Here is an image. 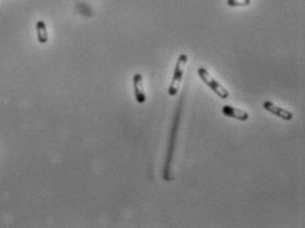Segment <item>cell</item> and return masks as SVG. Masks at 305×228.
Wrapping results in <instances>:
<instances>
[{
  "label": "cell",
  "instance_id": "1",
  "mask_svg": "<svg viewBox=\"0 0 305 228\" xmlns=\"http://www.w3.org/2000/svg\"><path fill=\"white\" fill-rule=\"evenodd\" d=\"M183 98H180L179 106H178V110L175 112L174 117V124H173V128H171V135H170V144H169V153H167V157H166L165 167H163V179L166 182H170L173 180V177H171V162H173V157H174V150H175V142H177V135H178V128H179L180 124V114H182V105H183Z\"/></svg>",
  "mask_w": 305,
  "mask_h": 228
},
{
  "label": "cell",
  "instance_id": "2",
  "mask_svg": "<svg viewBox=\"0 0 305 228\" xmlns=\"http://www.w3.org/2000/svg\"><path fill=\"white\" fill-rule=\"evenodd\" d=\"M187 55L182 53L179 55L178 60H177V64H175L174 73H173V80H171V84L169 86V96L170 97H175L178 90H179L180 82L183 80V75H185V68L187 65Z\"/></svg>",
  "mask_w": 305,
  "mask_h": 228
},
{
  "label": "cell",
  "instance_id": "7",
  "mask_svg": "<svg viewBox=\"0 0 305 228\" xmlns=\"http://www.w3.org/2000/svg\"><path fill=\"white\" fill-rule=\"evenodd\" d=\"M36 32H37V41L40 44H47V41H48V31H47V24L43 20H39L36 23Z\"/></svg>",
  "mask_w": 305,
  "mask_h": 228
},
{
  "label": "cell",
  "instance_id": "4",
  "mask_svg": "<svg viewBox=\"0 0 305 228\" xmlns=\"http://www.w3.org/2000/svg\"><path fill=\"white\" fill-rule=\"evenodd\" d=\"M263 108H264L267 112L275 114L276 117L284 119V121H290V119H293V113H292V112H289V110L287 109H283V108L277 106V105H275L273 102H271V101H264V102H263Z\"/></svg>",
  "mask_w": 305,
  "mask_h": 228
},
{
  "label": "cell",
  "instance_id": "6",
  "mask_svg": "<svg viewBox=\"0 0 305 228\" xmlns=\"http://www.w3.org/2000/svg\"><path fill=\"white\" fill-rule=\"evenodd\" d=\"M222 113L225 114V117H230V118L239 119V121H247L248 119V113L241 109H236L234 106H230V105H225L222 108Z\"/></svg>",
  "mask_w": 305,
  "mask_h": 228
},
{
  "label": "cell",
  "instance_id": "3",
  "mask_svg": "<svg viewBox=\"0 0 305 228\" xmlns=\"http://www.w3.org/2000/svg\"><path fill=\"white\" fill-rule=\"evenodd\" d=\"M198 75H199L200 80H202V81H203V82H205L216 96H219V98L223 99L228 98V96H230L228 90L225 89V88H223V85H220L216 80L212 79L210 73L207 72V69H205V68H199V69H198Z\"/></svg>",
  "mask_w": 305,
  "mask_h": 228
},
{
  "label": "cell",
  "instance_id": "5",
  "mask_svg": "<svg viewBox=\"0 0 305 228\" xmlns=\"http://www.w3.org/2000/svg\"><path fill=\"white\" fill-rule=\"evenodd\" d=\"M133 88H134V97L138 104H144L146 101L145 89H144V79L140 73H135L133 77Z\"/></svg>",
  "mask_w": 305,
  "mask_h": 228
},
{
  "label": "cell",
  "instance_id": "8",
  "mask_svg": "<svg viewBox=\"0 0 305 228\" xmlns=\"http://www.w3.org/2000/svg\"><path fill=\"white\" fill-rule=\"evenodd\" d=\"M251 0H227V4L230 7H245L250 5Z\"/></svg>",
  "mask_w": 305,
  "mask_h": 228
}]
</instances>
